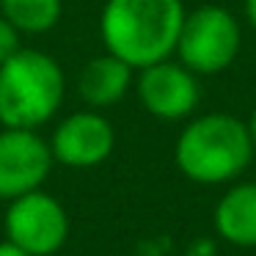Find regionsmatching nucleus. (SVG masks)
Returning a JSON list of instances; mask_svg holds the SVG:
<instances>
[{
    "label": "nucleus",
    "instance_id": "obj_10",
    "mask_svg": "<svg viewBox=\"0 0 256 256\" xmlns=\"http://www.w3.org/2000/svg\"><path fill=\"white\" fill-rule=\"evenodd\" d=\"M215 232L234 248H256V182H234L212 212Z\"/></svg>",
    "mask_w": 256,
    "mask_h": 256
},
{
    "label": "nucleus",
    "instance_id": "obj_7",
    "mask_svg": "<svg viewBox=\"0 0 256 256\" xmlns=\"http://www.w3.org/2000/svg\"><path fill=\"white\" fill-rule=\"evenodd\" d=\"M52 166L50 140L39 130H0V201H12L47 182Z\"/></svg>",
    "mask_w": 256,
    "mask_h": 256
},
{
    "label": "nucleus",
    "instance_id": "obj_2",
    "mask_svg": "<svg viewBox=\"0 0 256 256\" xmlns=\"http://www.w3.org/2000/svg\"><path fill=\"white\" fill-rule=\"evenodd\" d=\"M256 146L248 124L232 113H204L182 127L174 146L179 174L196 184L234 182L250 166Z\"/></svg>",
    "mask_w": 256,
    "mask_h": 256
},
{
    "label": "nucleus",
    "instance_id": "obj_8",
    "mask_svg": "<svg viewBox=\"0 0 256 256\" xmlns=\"http://www.w3.org/2000/svg\"><path fill=\"white\" fill-rule=\"evenodd\" d=\"M116 149V130L94 108L74 110L56 124L50 135L52 160L66 168H96Z\"/></svg>",
    "mask_w": 256,
    "mask_h": 256
},
{
    "label": "nucleus",
    "instance_id": "obj_12",
    "mask_svg": "<svg viewBox=\"0 0 256 256\" xmlns=\"http://www.w3.org/2000/svg\"><path fill=\"white\" fill-rule=\"evenodd\" d=\"M20 47H22V34L0 14V64L8 61Z\"/></svg>",
    "mask_w": 256,
    "mask_h": 256
},
{
    "label": "nucleus",
    "instance_id": "obj_15",
    "mask_svg": "<svg viewBox=\"0 0 256 256\" xmlns=\"http://www.w3.org/2000/svg\"><path fill=\"white\" fill-rule=\"evenodd\" d=\"M248 132H250V140H254V146H256V105H254V110H250V116H248Z\"/></svg>",
    "mask_w": 256,
    "mask_h": 256
},
{
    "label": "nucleus",
    "instance_id": "obj_14",
    "mask_svg": "<svg viewBox=\"0 0 256 256\" xmlns=\"http://www.w3.org/2000/svg\"><path fill=\"white\" fill-rule=\"evenodd\" d=\"M242 8H245V17H248V25L256 30V0H242Z\"/></svg>",
    "mask_w": 256,
    "mask_h": 256
},
{
    "label": "nucleus",
    "instance_id": "obj_4",
    "mask_svg": "<svg viewBox=\"0 0 256 256\" xmlns=\"http://www.w3.org/2000/svg\"><path fill=\"white\" fill-rule=\"evenodd\" d=\"M240 47H242V30L237 17L226 6L204 3L184 14L174 56L190 72L204 78L226 72L237 61Z\"/></svg>",
    "mask_w": 256,
    "mask_h": 256
},
{
    "label": "nucleus",
    "instance_id": "obj_1",
    "mask_svg": "<svg viewBox=\"0 0 256 256\" xmlns=\"http://www.w3.org/2000/svg\"><path fill=\"white\" fill-rule=\"evenodd\" d=\"M184 14L182 0H105L100 14L102 47L132 69L166 61L176 50Z\"/></svg>",
    "mask_w": 256,
    "mask_h": 256
},
{
    "label": "nucleus",
    "instance_id": "obj_5",
    "mask_svg": "<svg viewBox=\"0 0 256 256\" xmlns=\"http://www.w3.org/2000/svg\"><path fill=\"white\" fill-rule=\"evenodd\" d=\"M3 228L6 240L30 256H52L69 240V215L56 196L39 188L8 201Z\"/></svg>",
    "mask_w": 256,
    "mask_h": 256
},
{
    "label": "nucleus",
    "instance_id": "obj_11",
    "mask_svg": "<svg viewBox=\"0 0 256 256\" xmlns=\"http://www.w3.org/2000/svg\"><path fill=\"white\" fill-rule=\"evenodd\" d=\"M0 14L22 36H42L61 22L64 0H0Z\"/></svg>",
    "mask_w": 256,
    "mask_h": 256
},
{
    "label": "nucleus",
    "instance_id": "obj_9",
    "mask_svg": "<svg viewBox=\"0 0 256 256\" xmlns=\"http://www.w3.org/2000/svg\"><path fill=\"white\" fill-rule=\"evenodd\" d=\"M132 86L135 69L108 50L86 61L83 69L78 72V96L86 102V108H94V110L118 105Z\"/></svg>",
    "mask_w": 256,
    "mask_h": 256
},
{
    "label": "nucleus",
    "instance_id": "obj_3",
    "mask_svg": "<svg viewBox=\"0 0 256 256\" xmlns=\"http://www.w3.org/2000/svg\"><path fill=\"white\" fill-rule=\"evenodd\" d=\"M66 74L52 56L20 47L0 64V127L39 130L61 110Z\"/></svg>",
    "mask_w": 256,
    "mask_h": 256
},
{
    "label": "nucleus",
    "instance_id": "obj_6",
    "mask_svg": "<svg viewBox=\"0 0 256 256\" xmlns=\"http://www.w3.org/2000/svg\"><path fill=\"white\" fill-rule=\"evenodd\" d=\"M135 94L149 116L160 122H182L193 116L201 102L198 74L190 72L182 61H157L135 69Z\"/></svg>",
    "mask_w": 256,
    "mask_h": 256
},
{
    "label": "nucleus",
    "instance_id": "obj_13",
    "mask_svg": "<svg viewBox=\"0 0 256 256\" xmlns=\"http://www.w3.org/2000/svg\"><path fill=\"white\" fill-rule=\"evenodd\" d=\"M0 256H30V254L22 250L20 245H14L12 240H0Z\"/></svg>",
    "mask_w": 256,
    "mask_h": 256
}]
</instances>
